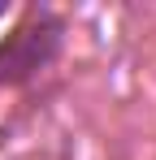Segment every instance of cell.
Returning a JSON list of instances; mask_svg holds the SVG:
<instances>
[{
  "mask_svg": "<svg viewBox=\"0 0 156 160\" xmlns=\"http://www.w3.org/2000/svg\"><path fill=\"white\" fill-rule=\"evenodd\" d=\"M61 35H65V22L56 13H30L0 43V82L4 87H22L35 74H44L56 61V52H61Z\"/></svg>",
  "mask_w": 156,
  "mask_h": 160,
  "instance_id": "6da1fadb",
  "label": "cell"
}]
</instances>
